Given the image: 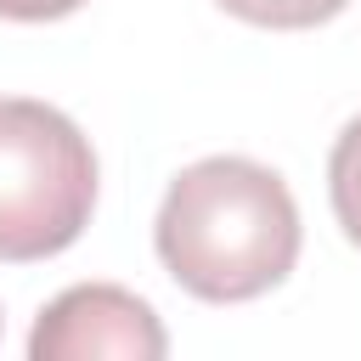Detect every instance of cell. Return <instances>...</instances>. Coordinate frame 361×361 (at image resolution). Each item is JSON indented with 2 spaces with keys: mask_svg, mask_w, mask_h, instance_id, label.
Wrapping results in <instances>:
<instances>
[{
  "mask_svg": "<svg viewBox=\"0 0 361 361\" xmlns=\"http://www.w3.org/2000/svg\"><path fill=\"white\" fill-rule=\"evenodd\" d=\"M164 350H169V338H164L158 310L118 282H79V288L56 293L28 333L34 361H96V355L158 361Z\"/></svg>",
  "mask_w": 361,
  "mask_h": 361,
  "instance_id": "3",
  "label": "cell"
},
{
  "mask_svg": "<svg viewBox=\"0 0 361 361\" xmlns=\"http://www.w3.org/2000/svg\"><path fill=\"white\" fill-rule=\"evenodd\" d=\"M299 237L305 231L288 180L237 152L186 164L152 220V248L164 271L209 305L271 293L293 271Z\"/></svg>",
  "mask_w": 361,
  "mask_h": 361,
  "instance_id": "1",
  "label": "cell"
},
{
  "mask_svg": "<svg viewBox=\"0 0 361 361\" xmlns=\"http://www.w3.org/2000/svg\"><path fill=\"white\" fill-rule=\"evenodd\" d=\"M96 152L85 130L34 96H0V259H51L90 226Z\"/></svg>",
  "mask_w": 361,
  "mask_h": 361,
  "instance_id": "2",
  "label": "cell"
},
{
  "mask_svg": "<svg viewBox=\"0 0 361 361\" xmlns=\"http://www.w3.org/2000/svg\"><path fill=\"white\" fill-rule=\"evenodd\" d=\"M327 197H333V214L344 226V237L361 248V118H350L333 141V158H327Z\"/></svg>",
  "mask_w": 361,
  "mask_h": 361,
  "instance_id": "4",
  "label": "cell"
},
{
  "mask_svg": "<svg viewBox=\"0 0 361 361\" xmlns=\"http://www.w3.org/2000/svg\"><path fill=\"white\" fill-rule=\"evenodd\" d=\"M85 0H0V17L11 23H56L68 11H79Z\"/></svg>",
  "mask_w": 361,
  "mask_h": 361,
  "instance_id": "6",
  "label": "cell"
},
{
  "mask_svg": "<svg viewBox=\"0 0 361 361\" xmlns=\"http://www.w3.org/2000/svg\"><path fill=\"white\" fill-rule=\"evenodd\" d=\"M214 6L254 28H316V23L338 17L350 0H214Z\"/></svg>",
  "mask_w": 361,
  "mask_h": 361,
  "instance_id": "5",
  "label": "cell"
}]
</instances>
